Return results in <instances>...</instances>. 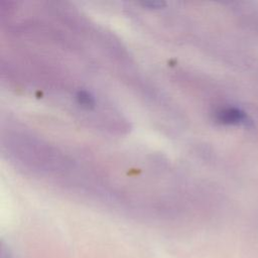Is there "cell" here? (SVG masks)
Returning <instances> with one entry per match:
<instances>
[{
	"label": "cell",
	"instance_id": "7a4b0ae2",
	"mask_svg": "<svg viewBox=\"0 0 258 258\" xmlns=\"http://www.w3.org/2000/svg\"><path fill=\"white\" fill-rule=\"evenodd\" d=\"M142 5L146 6V7H150V8H160L163 5H165V2L160 1V0H153V1L151 0V1L142 2Z\"/></svg>",
	"mask_w": 258,
	"mask_h": 258
},
{
	"label": "cell",
	"instance_id": "6da1fadb",
	"mask_svg": "<svg viewBox=\"0 0 258 258\" xmlns=\"http://www.w3.org/2000/svg\"><path fill=\"white\" fill-rule=\"evenodd\" d=\"M78 101L84 106H92L94 104L93 97L86 91H79L77 94Z\"/></svg>",
	"mask_w": 258,
	"mask_h": 258
}]
</instances>
